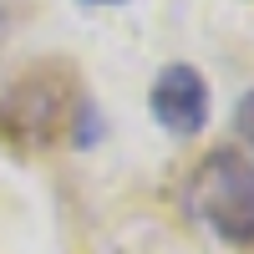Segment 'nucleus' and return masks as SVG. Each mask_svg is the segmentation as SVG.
<instances>
[{
  "mask_svg": "<svg viewBox=\"0 0 254 254\" xmlns=\"http://www.w3.org/2000/svg\"><path fill=\"white\" fill-rule=\"evenodd\" d=\"M5 41H10V10L0 5V51H5Z\"/></svg>",
  "mask_w": 254,
  "mask_h": 254,
  "instance_id": "nucleus-6",
  "label": "nucleus"
},
{
  "mask_svg": "<svg viewBox=\"0 0 254 254\" xmlns=\"http://www.w3.org/2000/svg\"><path fill=\"white\" fill-rule=\"evenodd\" d=\"M81 5H127V0H81Z\"/></svg>",
  "mask_w": 254,
  "mask_h": 254,
  "instance_id": "nucleus-7",
  "label": "nucleus"
},
{
  "mask_svg": "<svg viewBox=\"0 0 254 254\" xmlns=\"http://www.w3.org/2000/svg\"><path fill=\"white\" fill-rule=\"evenodd\" d=\"M183 208L224 244H254V163L239 147H214L183 183Z\"/></svg>",
  "mask_w": 254,
  "mask_h": 254,
  "instance_id": "nucleus-2",
  "label": "nucleus"
},
{
  "mask_svg": "<svg viewBox=\"0 0 254 254\" xmlns=\"http://www.w3.org/2000/svg\"><path fill=\"white\" fill-rule=\"evenodd\" d=\"M147 112L163 132L173 137H193L208 127V112H214V97H208V76L193 66V61H168V66L153 76V92H147Z\"/></svg>",
  "mask_w": 254,
  "mask_h": 254,
  "instance_id": "nucleus-3",
  "label": "nucleus"
},
{
  "mask_svg": "<svg viewBox=\"0 0 254 254\" xmlns=\"http://www.w3.org/2000/svg\"><path fill=\"white\" fill-rule=\"evenodd\" d=\"M234 127H239V137L254 147V92L239 97V107H234Z\"/></svg>",
  "mask_w": 254,
  "mask_h": 254,
  "instance_id": "nucleus-5",
  "label": "nucleus"
},
{
  "mask_svg": "<svg viewBox=\"0 0 254 254\" xmlns=\"http://www.w3.org/2000/svg\"><path fill=\"white\" fill-rule=\"evenodd\" d=\"M66 137H71V147H92V142L102 137V112H97V102H92V97H81V102H76Z\"/></svg>",
  "mask_w": 254,
  "mask_h": 254,
  "instance_id": "nucleus-4",
  "label": "nucleus"
},
{
  "mask_svg": "<svg viewBox=\"0 0 254 254\" xmlns=\"http://www.w3.org/2000/svg\"><path fill=\"white\" fill-rule=\"evenodd\" d=\"M76 102H81V92H76L66 61H36L15 87L0 92V137L15 153L51 147L66 137Z\"/></svg>",
  "mask_w": 254,
  "mask_h": 254,
  "instance_id": "nucleus-1",
  "label": "nucleus"
}]
</instances>
